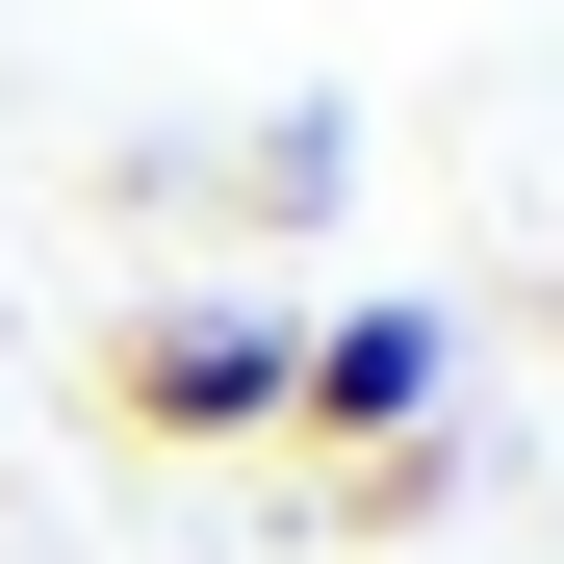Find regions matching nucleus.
Masks as SVG:
<instances>
[{"label": "nucleus", "instance_id": "obj_2", "mask_svg": "<svg viewBox=\"0 0 564 564\" xmlns=\"http://www.w3.org/2000/svg\"><path fill=\"white\" fill-rule=\"evenodd\" d=\"M436 308H334V334H282V436H334V462H411L436 436Z\"/></svg>", "mask_w": 564, "mask_h": 564}, {"label": "nucleus", "instance_id": "obj_1", "mask_svg": "<svg viewBox=\"0 0 564 564\" xmlns=\"http://www.w3.org/2000/svg\"><path fill=\"white\" fill-rule=\"evenodd\" d=\"M104 436H154V462H257L282 436V308H104Z\"/></svg>", "mask_w": 564, "mask_h": 564}]
</instances>
